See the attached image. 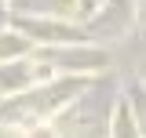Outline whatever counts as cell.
Instances as JSON below:
<instances>
[{
	"instance_id": "6da1fadb",
	"label": "cell",
	"mask_w": 146,
	"mask_h": 138,
	"mask_svg": "<svg viewBox=\"0 0 146 138\" xmlns=\"http://www.w3.org/2000/svg\"><path fill=\"white\" fill-rule=\"evenodd\" d=\"M117 138H135V131H131V120H128V109H124V105L117 109Z\"/></svg>"
}]
</instances>
